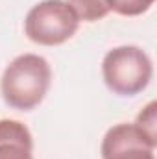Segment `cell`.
Wrapping results in <instances>:
<instances>
[{
    "mask_svg": "<svg viewBox=\"0 0 157 159\" xmlns=\"http://www.w3.org/2000/svg\"><path fill=\"white\" fill-rule=\"evenodd\" d=\"M52 83V67L39 54H20L9 61L0 78L4 102L17 111H32L44 100Z\"/></svg>",
    "mask_w": 157,
    "mask_h": 159,
    "instance_id": "6da1fadb",
    "label": "cell"
},
{
    "mask_svg": "<svg viewBox=\"0 0 157 159\" xmlns=\"http://www.w3.org/2000/svg\"><path fill=\"white\" fill-rule=\"evenodd\" d=\"M102 78L111 93L118 96H135L150 85L154 63L141 46H115L102 59Z\"/></svg>",
    "mask_w": 157,
    "mask_h": 159,
    "instance_id": "7a4b0ae2",
    "label": "cell"
},
{
    "mask_svg": "<svg viewBox=\"0 0 157 159\" xmlns=\"http://www.w3.org/2000/svg\"><path fill=\"white\" fill-rule=\"evenodd\" d=\"M79 19L67 0L37 2L24 19L26 37L41 46H59L76 35Z\"/></svg>",
    "mask_w": 157,
    "mask_h": 159,
    "instance_id": "3957f363",
    "label": "cell"
},
{
    "mask_svg": "<svg viewBox=\"0 0 157 159\" xmlns=\"http://www.w3.org/2000/svg\"><path fill=\"white\" fill-rule=\"evenodd\" d=\"M157 144L135 124L118 122L111 126L100 144L102 159H155Z\"/></svg>",
    "mask_w": 157,
    "mask_h": 159,
    "instance_id": "277c9868",
    "label": "cell"
},
{
    "mask_svg": "<svg viewBox=\"0 0 157 159\" xmlns=\"http://www.w3.org/2000/svg\"><path fill=\"white\" fill-rule=\"evenodd\" d=\"M0 159H34V137L20 120H0Z\"/></svg>",
    "mask_w": 157,
    "mask_h": 159,
    "instance_id": "5b68a950",
    "label": "cell"
},
{
    "mask_svg": "<svg viewBox=\"0 0 157 159\" xmlns=\"http://www.w3.org/2000/svg\"><path fill=\"white\" fill-rule=\"evenodd\" d=\"M69 6L76 11L79 22H96L109 15V0H67Z\"/></svg>",
    "mask_w": 157,
    "mask_h": 159,
    "instance_id": "8992f818",
    "label": "cell"
},
{
    "mask_svg": "<svg viewBox=\"0 0 157 159\" xmlns=\"http://www.w3.org/2000/svg\"><path fill=\"white\" fill-rule=\"evenodd\" d=\"M150 141H154L157 144V102L155 100H152V102H148L142 109H141V113L137 115V120L133 122Z\"/></svg>",
    "mask_w": 157,
    "mask_h": 159,
    "instance_id": "52a82bcc",
    "label": "cell"
},
{
    "mask_svg": "<svg viewBox=\"0 0 157 159\" xmlns=\"http://www.w3.org/2000/svg\"><path fill=\"white\" fill-rule=\"evenodd\" d=\"M155 0H109L111 11H115L122 17H139L146 13Z\"/></svg>",
    "mask_w": 157,
    "mask_h": 159,
    "instance_id": "ba28073f",
    "label": "cell"
}]
</instances>
